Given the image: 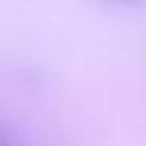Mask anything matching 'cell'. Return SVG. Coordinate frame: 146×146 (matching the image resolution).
Returning <instances> with one entry per match:
<instances>
[{
	"mask_svg": "<svg viewBox=\"0 0 146 146\" xmlns=\"http://www.w3.org/2000/svg\"><path fill=\"white\" fill-rule=\"evenodd\" d=\"M2 146H21V144H14V141H11V135H9L7 128L2 130Z\"/></svg>",
	"mask_w": 146,
	"mask_h": 146,
	"instance_id": "2",
	"label": "cell"
},
{
	"mask_svg": "<svg viewBox=\"0 0 146 146\" xmlns=\"http://www.w3.org/2000/svg\"><path fill=\"white\" fill-rule=\"evenodd\" d=\"M100 2H105V5H110V7H141V5H146V0H100Z\"/></svg>",
	"mask_w": 146,
	"mask_h": 146,
	"instance_id": "1",
	"label": "cell"
}]
</instances>
